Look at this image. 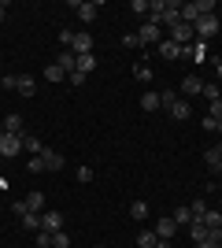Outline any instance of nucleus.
I'll return each mask as SVG.
<instances>
[{"label": "nucleus", "mask_w": 222, "mask_h": 248, "mask_svg": "<svg viewBox=\"0 0 222 248\" xmlns=\"http://www.w3.org/2000/svg\"><path fill=\"white\" fill-rule=\"evenodd\" d=\"M159 96H163V108L170 111V119H178V123H185V119L192 115V104H189V100H181L178 93H170V89H163Z\"/></svg>", "instance_id": "1"}, {"label": "nucleus", "mask_w": 222, "mask_h": 248, "mask_svg": "<svg viewBox=\"0 0 222 248\" xmlns=\"http://www.w3.org/2000/svg\"><path fill=\"white\" fill-rule=\"evenodd\" d=\"M192 30H196V41H211L215 33H219V15H204V19L192 22Z\"/></svg>", "instance_id": "2"}, {"label": "nucleus", "mask_w": 222, "mask_h": 248, "mask_svg": "<svg viewBox=\"0 0 222 248\" xmlns=\"http://www.w3.org/2000/svg\"><path fill=\"white\" fill-rule=\"evenodd\" d=\"M170 41L181 45V48H189V45L196 41V30H192L189 22H178V26H170Z\"/></svg>", "instance_id": "3"}, {"label": "nucleus", "mask_w": 222, "mask_h": 248, "mask_svg": "<svg viewBox=\"0 0 222 248\" xmlns=\"http://www.w3.org/2000/svg\"><path fill=\"white\" fill-rule=\"evenodd\" d=\"M22 152V137L19 134H4V130H0V155H19Z\"/></svg>", "instance_id": "4"}, {"label": "nucleus", "mask_w": 222, "mask_h": 248, "mask_svg": "<svg viewBox=\"0 0 222 248\" xmlns=\"http://www.w3.org/2000/svg\"><path fill=\"white\" fill-rule=\"evenodd\" d=\"M71 8H74V15H78L82 22H93L96 15H100V4H96V0H85V4H82V0H74Z\"/></svg>", "instance_id": "5"}, {"label": "nucleus", "mask_w": 222, "mask_h": 248, "mask_svg": "<svg viewBox=\"0 0 222 248\" xmlns=\"http://www.w3.org/2000/svg\"><path fill=\"white\" fill-rule=\"evenodd\" d=\"M159 30H163V26H156V22H141V30H137V37H141V48H145V45H159Z\"/></svg>", "instance_id": "6"}, {"label": "nucleus", "mask_w": 222, "mask_h": 248, "mask_svg": "<svg viewBox=\"0 0 222 248\" xmlns=\"http://www.w3.org/2000/svg\"><path fill=\"white\" fill-rule=\"evenodd\" d=\"M93 45H96V41H93V33H85V30H82V33H74L71 52H74V56H89V52H93Z\"/></svg>", "instance_id": "7"}, {"label": "nucleus", "mask_w": 222, "mask_h": 248, "mask_svg": "<svg viewBox=\"0 0 222 248\" xmlns=\"http://www.w3.org/2000/svg\"><path fill=\"white\" fill-rule=\"evenodd\" d=\"M41 230L44 233H59V230H63V215H59V211H44L41 215Z\"/></svg>", "instance_id": "8"}, {"label": "nucleus", "mask_w": 222, "mask_h": 248, "mask_svg": "<svg viewBox=\"0 0 222 248\" xmlns=\"http://www.w3.org/2000/svg\"><path fill=\"white\" fill-rule=\"evenodd\" d=\"M156 48H159V56H163V60H185V48H181V45H174L170 37H167V41H159Z\"/></svg>", "instance_id": "9"}, {"label": "nucleus", "mask_w": 222, "mask_h": 248, "mask_svg": "<svg viewBox=\"0 0 222 248\" xmlns=\"http://www.w3.org/2000/svg\"><path fill=\"white\" fill-rule=\"evenodd\" d=\"M207 41H192L189 48H185V60H192V63H207Z\"/></svg>", "instance_id": "10"}, {"label": "nucleus", "mask_w": 222, "mask_h": 248, "mask_svg": "<svg viewBox=\"0 0 222 248\" xmlns=\"http://www.w3.org/2000/svg\"><path fill=\"white\" fill-rule=\"evenodd\" d=\"M181 93H185V96H200V93H204V78H200V74H185Z\"/></svg>", "instance_id": "11"}, {"label": "nucleus", "mask_w": 222, "mask_h": 248, "mask_svg": "<svg viewBox=\"0 0 222 248\" xmlns=\"http://www.w3.org/2000/svg\"><path fill=\"white\" fill-rule=\"evenodd\" d=\"M41 159H44V170H52V174L67 167V159H63L59 152H52V148H44V152H41Z\"/></svg>", "instance_id": "12"}, {"label": "nucleus", "mask_w": 222, "mask_h": 248, "mask_svg": "<svg viewBox=\"0 0 222 248\" xmlns=\"http://www.w3.org/2000/svg\"><path fill=\"white\" fill-rule=\"evenodd\" d=\"M22 207H26V211H33V215H44V193H37V189H33V193H26Z\"/></svg>", "instance_id": "13"}, {"label": "nucleus", "mask_w": 222, "mask_h": 248, "mask_svg": "<svg viewBox=\"0 0 222 248\" xmlns=\"http://www.w3.org/2000/svg\"><path fill=\"white\" fill-rule=\"evenodd\" d=\"M141 108H145V111H159V108H163V96H159L156 89H145V93H141Z\"/></svg>", "instance_id": "14"}, {"label": "nucleus", "mask_w": 222, "mask_h": 248, "mask_svg": "<svg viewBox=\"0 0 222 248\" xmlns=\"http://www.w3.org/2000/svg\"><path fill=\"white\" fill-rule=\"evenodd\" d=\"M174 230H178L174 218H159V222H156V237L159 241H170V237H174Z\"/></svg>", "instance_id": "15"}, {"label": "nucleus", "mask_w": 222, "mask_h": 248, "mask_svg": "<svg viewBox=\"0 0 222 248\" xmlns=\"http://www.w3.org/2000/svg\"><path fill=\"white\" fill-rule=\"evenodd\" d=\"M15 89H19L22 96H33V93H37V82H33L30 74H22V78H15Z\"/></svg>", "instance_id": "16"}, {"label": "nucleus", "mask_w": 222, "mask_h": 248, "mask_svg": "<svg viewBox=\"0 0 222 248\" xmlns=\"http://www.w3.org/2000/svg\"><path fill=\"white\" fill-rule=\"evenodd\" d=\"M4 134H19L22 137V115L19 111H11L8 119H4Z\"/></svg>", "instance_id": "17"}, {"label": "nucleus", "mask_w": 222, "mask_h": 248, "mask_svg": "<svg viewBox=\"0 0 222 248\" xmlns=\"http://www.w3.org/2000/svg\"><path fill=\"white\" fill-rule=\"evenodd\" d=\"M189 237L196 241V245H204V241H207V226H204L200 218H192V222H189Z\"/></svg>", "instance_id": "18"}, {"label": "nucleus", "mask_w": 222, "mask_h": 248, "mask_svg": "<svg viewBox=\"0 0 222 248\" xmlns=\"http://www.w3.org/2000/svg\"><path fill=\"white\" fill-rule=\"evenodd\" d=\"M22 148L30 155H41L44 152V145H41V137H33V134H22Z\"/></svg>", "instance_id": "19"}, {"label": "nucleus", "mask_w": 222, "mask_h": 248, "mask_svg": "<svg viewBox=\"0 0 222 248\" xmlns=\"http://www.w3.org/2000/svg\"><path fill=\"white\" fill-rule=\"evenodd\" d=\"M200 222H204L207 230H219V226H222V211H219V207H207V215H204Z\"/></svg>", "instance_id": "20"}, {"label": "nucleus", "mask_w": 222, "mask_h": 248, "mask_svg": "<svg viewBox=\"0 0 222 248\" xmlns=\"http://www.w3.org/2000/svg\"><path fill=\"white\" fill-rule=\"evenodd\" d=\"M56 63H59V67H63V71H67V74H71V71H74V67H78V56H74V52H71V48H63V52H59V60H56Z\"/></svg>", "instance_id": "21"}, {"label": "nucleus", "mask_w": 222, "mask_h": 248, "mask_svg": "<svg viewBox=\"0 0 222 248\" xmlns=\"http://www.w3.org/2000/svg\"><path fill=\"white\" fill-rule=\"evenodd\" d=\"M204 163L211 167V170H219V163H222V145H215V148H207V152H204Z\"/></svg>", "instance_id": "22"}, {"label": "nucleus", "mask_w": 222, "mask_h": 248, "mask_svg": "<svg viewBox=\"0 0 222 248\" xmlns=\"http://www.w3.org/2000/svg\"><path fill=\"white\" fill-rule=\"evenodd\" d=\"M63 78H67V71L59 63H48V67H44V82H63Z\"/></svg>", "instance_id": "23"}, {"label": "nucleus", "mask_w": 222, "mask_h": 248, "mask_svg": "<svg viewBox=\"0 0 222 248\" xmlns=\"http://www.w3.org/2000/svg\"><path fill=\"white\" fill-rule=\"evenodd\" d=\"M137 248H159V237H156V230H141V237H137Z\"/></svg>", "instance_id": "24"}, {"label": "nucleus", "mask_w": 222, "mask_h": 248, "mask_svg": "<svg viewBox=\"0 0 222 248\" xmlns=\"http://www.w3.org/2000/svg\"><path fill=\"white\" fill-rule=\"evenodd\" d=\"M74 71H82V74H89V71H96V56L89 52V56H78V67Z\"/></svg>", "instance_id": "25"}, {"label": "nucleus", "mask_w": 222, "mask_h": 248, "mask_svg": "<svg viewBox=\"0 0 222 248\" xmlns=\"http://www.w3.org/2000/svg\"><path fill=\"white\" fill-rule=\"evenodd\" d=\"M133 78H137V82H152V67H148L145 60L133 63Z\"/></svg>", "instance_id": "26"}, {"label": "nucleus", "mask_w": 222, "mask_h": 248, "mask_svg": "<svg viewBox=\"0 0 222 248\" xmlns=\"http://www.w3.org/2000/svg\"><path fill=\"white\" fill-rule=\"evenodd\" d=\"M130 215L137 218V222H145V218H148V204H145V200H133V204H130Z\"/></svg>", "instance_id": "27"}, {"label": "nucleus", "mask_w": 222, "mask_h": 248, "mask_svg": "<svg viewBox=\"0 0 222 248\" xmlns=\"http://www.w3.org/2000/svg\"><path fill=\"white\" fill-rule=\"evenodd\" d=\"M170 218H174L178 226H189V222H192V211H189V204H185V207H178V211H174Z\"/></svg>", "instance_id": "28"}, {"label": "nucleus", "mask_w": 222, "mask_h": 248, "mask_svg": "<svg viewBox=\"0 0 222 248\" xmlns=\"http://www.w3.org/2000/svg\"><path fill=\"white\" fill-rule=\"evenodd\" d=\"M204 96H207V104H211V100H222V89H219V82H204Z\"/></svg>", "instance_id": "29"}, {"label": "nucleus", "mask_w": 222, "mask_h": 248, "mask_svg": "<svg viewBox=\"0 0 222 248\" xmlns=\"http://www.w3.org/2000/svg\"><path fill=\"white\" fill-rule=\"evenodd\" d=\"M26 170H30V174H44V159H41V155L26 159Z\"/></svg>", "instance_id": "30"}, {"label": "nucleus", "mask_w": 222, "mask_h": 248, "mask_svg": "<svg viewBox=\"0 0 222 248\" xmlns=\"http://www.w3.org/2000/svg\"><path fill=\"white\" fill-rule=\"evenodd\" d=\"M189 211H192V218H204V215H207V204H204V197H200V200H192Z\"/></svg>", "instance_id": "31"}, {"label": "nucleus", "mask_w": 222, "mask_h": 248, "mask_svg": "<svg viewBox=\"0 0 222 248\" xmlns=\"http://www.w3.org/2000/svg\"><path fill=\"white\" fill-rule=\"evenodd\" d=\"M52 248H71V237H67L63 230H59V233H52Z\"/></svg>", "instance_id": "32"}, {"label": "nucleus", "mask_w": 222, "mask_h": 248, "mask_svg": "<svg viewBox=\"0 0 222 248\" xmlns=\"http://www.w3.org/2000/svg\"><path fill=\"white\" fill-rule=\"evenodd\" d=\"M67 82H71L74 89H82V85H85V74L82 71H71V74H67Z\"/></svg>", "instance_id": "33"}, {"label": "nucleus", "mask_w": 222, "mask_h": 248, "mask_svg": "<svg viewBox=\"0 0 222 248\" xmlns=\"http://www.w3.org/2000/svg\"><path fill=\"white\" fill-rule=\"evenodd\" d=\"M130 11H133V15H145V19H148V0H133V4H130Z\"/></svg>", "instance_id": "34"}, {"label": "nucleus", "mask_w": 222, "mask_h": 248, "mask_svg": "<svg viewBox=\"0 0 222 248\" xmlns=\"http://www.w3.org/2000/svg\"><path fill=\"white\" fill-rule=\"evenodd\" d=\"M37 248H52V233H44V230H37Z\"/></svg>", "instance_id": "35"}, {"label": "nucleus", "mask_w": 222, "mask_h": 248, "mask_svg": "<svg viewBox=\"0 0 222 248\" xmlns=\"http://www.w3.org/2000/svg\"><path fill=\"white\" fill-rule=\"evenodd\" d=\"M59 45H63V48H71V45H74V30H59Z\"/></svg>", "instance_id": "36"}, {"label": "nucleus", "mask_w": 222, "mask_h": 248, "mask_svg": "<svg viewBox=\"0 0 222 248\" xmlns=\"http://www.w3.org/2000/svg\"><path fill=\"white\" fill-rule=\"evenodd\" d=\"M78 182H82V186H85V182H93V167H78Z\"/></svg>", "instance_id": "37"}, {"label": "nucleus", "mask_w": 222, "mask_h": 248, "mask_svg": "<svg viewBox=\"0 0 222 248\" xmlns=\"http://www.w3.org/2000/svg\"><path fill=\"white\" fill-rule=\"evenodd\" d=\"M122 45H126V48H141V37H137V33H126V37H122Z\"/></svg>", "instance_id": "38"}, {"label": "nucleus", "mask_w": 222, "mask_h": 248, "mask_svg": "<svg viewBox=\"0 0 222 248\" xmlns=\"http://www.w3.org/2000/svg\"><path fill=\"white\" fill-rule=\"evenodd\" d=\"M211 119H215V123L222 119V100H211Z\"/></svg>", "instance_id": "39"}, {"label": "nucleus", "mask_w": 222, "mask_h": 248, "mask_svg": "<svg viewBox=\"0 0 222 248\" xmlns=\"http://www.w3.org/2000/svg\"><path fill=\"white\" fill-rule=\"evenodd\" d=\"M8 19V4H4V0H0V22Z\"/></svg>", "instance_id": "40"}, {"label": "nucleus", "mask_w": 222, "mask_h": 248, "mask_svg": "<svg viewBox=\"0 0 222 248\" xmlns=\"http://www.w3.org/2000/svg\"><path fill=\"white\" fill-rule=\"evenodd\" d=\"M215 78H219V82H222V60L215 63Z\"/></svg>", "instance_id": "41"}, {"label": "nucleus", "mask_w": 222, "mask_h": 248, "mask_svg": "<svg viewBox=\"0 0 222 248\" xmlns=\"http://www.w3.org/2000/svg\"><path fill=\"white\" fill-rule=\"evenodd\" d=\"M196 248H222V241H219V245H211V241H207V245H196Z\"/></svg>", "instance_id": "42"}, {"label": "nucleus", "mask_w": 222, "mask_h": 248, "mask_svg": "<svg viewBox=\"0 0 222 248\" xmlns=\"http://www.w3.org/2000/svg\"><path fill=\"white\" fill-rule=\"evenodd\" d=\"M215 134H222V119H219V130H215Z\"/></svg>", "instance_id": "43"}, {"label": "nucleus", "mask_w": 222, "mask_h": 248, "mask_svg": "<svg viewBox=\"0 0 222 248\" xmlns=\"http://www.w3.org/2000/svg\"><path fill=\"white\" fill-rule=\"evenodd\" d=\"M219 174H222V163H219Z\"/></svg>", "instance_id": "44"}, {"label": "nucleus", "mask_w": 222, "mask_h": 248, "mask_svg": "<svg viewBox=\"0 0 222 248\" xmlns=\"http://www.w3.org/2000/svg\"><path fill=\"white\" fill-rule=\"evenodd\" d=\"M219 211H222V207H219Z\"/></svg>", "instance_id": "45"}]
</instances>
